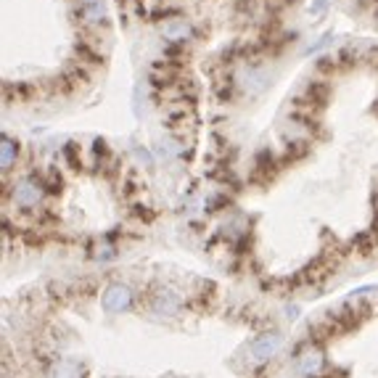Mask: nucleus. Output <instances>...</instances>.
<instances>
[{"label": "nucleus", "mask_w": 378, "mask_h": 378, "mask_svg": "<svg viewBox=\"0 0 378 378\" xmlns=\"http://www.w3.org/2000/svg\"><path fill=\"white\" fill-rule=\"evenodd\" d=\"M280 349H283V336L280 333H262V336H257L254 341L249 344V362L251 365H262V362H268V360H273L275 355H278Z\"/></svg>", "instance_id": "1"}, {"label": "nucleus", "mask_w": 378, "mask_h": 378, "mask_svg": "<svg viewBox=\"0 0 378 378\" xmlns=\"http://www.w3.org/2000/svg\"><path fill=\"white\" fill-rule=\"evenodd\" d=\"M42 188H45V185H42L40 180L21 178L19 183L13 185V190H11V199H13V204H16L19 210H35L42 201V193H45Z\"/></svg>", "instance_id": "2"}, {"label": "nucleus", "mask_w": 378, "mask_h": 378, "mask_svg": "<svg viewBox=\"0 0 378 378\" xmlns=\"http://www.w3.org/2000/svg\"><path fill=\"white\" fill-rule=\"evenodd\" d=\"M149 312L154 315V318H161V320L178 318L180 312H183V297L172 289H159L154 297H151Z\"/></svg>", "instance_id": "3"}, {"label": "nucleus", "mask_w": 378, "mask_h": 378, "mask_svg": "<svg viewBox=\"0 0 378 378\" xmlns=\"http://www.w3.org/2000/svg\"><path fill=\"white\" fill-rule=\"evenodd\" d=\"M132 302H135V294H132V289H130V286H125V283H111V286H106L103 297H101V304H103V309H106V312H111V315L127 312V309L132 307Z\"/></svg>", "instance_id": "4"}, {"label": "nucleus", "mask_w": 378, "mask_h": 378, "mask_svg": "<svg viewBox=\"0 0 378 378\" xmlns=\"http://www.w3.org/2000/svg\"><path fill=\"white\" fill-rule=\"evenodd\" d=\"M241 88L249 90V93H262V90L270 85V71L257 67V64H249V67H244V74L239 77Z\"/></svg>", "instance_id": "5"}, {"label": "nucleus", "mask_w": 378, "mask_h": 378, "mask_svg": "<svg viewBox=\"0 0 378 378\" xmlns=\"http://www.w3.org/2000/svg\"><path fill=\"white\" fill-rule=\"evenodd\" d=\"M320 368H323V352H320V349H307L304 355H299L297 365H294V370H297L299 378L318 376Z\"/></svg>", "instance_id": "6"}, {"label": "nucleus", "mask_w": 378, "mask_h": 378, "mask_svg": "<svg viewBox=\"0 0 378 378\" xmlns=\"http://www.w3.org/2000/svg\"><path fill=\"white\" fill-rule=\"evenodd\" d=\"M161 35L169 42H185L193 35V27L185 19H169L167 24H161Z\"/></svg>", "instance_id": "7"}, {"label": "nucleus", "mask_w": 378, "mask_h": 378, "mask_svg": "<svg viewBox=\"0 0 378 378\" xmlns=\"http://www.w3.org/2000/svg\"><path fill=\"white\" fill-rule=\"evenodd\" d=\"M48 378H82V368L77 360H56L48 370Z\"/></svg>", "instance_id": "8"}, {"label": "nucleus", "mask_w": 378, "mask_h": 378, "mask_svg": "<svg viewBox=\"0 0 378 378\" xmlns=\"http://www.w3.org/2000/svg\"><path fill=\"white\" fill-rule=\"evenodd\" d=\"M80 13H82V21H88V24L106 21V6H103V0H85L80 6Z\"/></svg>", "instance_id": "9"}, {"label": "nucleus", "mask_w": 378, "mask_h": 378, "mask_svg": "<svg viewBox=\"0 0 378 378\" xmlns=\"http://www.w3.org/2000/svg\"><path fill=\"white\" fill-rule=\"evenodd\" d=\"M19 156V146L11 138H3V156H0V164H3V172H8L13 167V161Z\"/></svg>", "instance_id": "10"}, {"label": "nucleus", "mask_w": 378, "mask_h": 378, "mask_svg": "<svg viewBox=\"0 0 378 378\" xmlns=\"http://www.w3.org/2000/svg\"><path fill=\"white\" fill-rule=\"evenodd\" d=\"M331 38H333V35H326V38H320V40L315 42V45H309V48H307V53H315V50H320V48H323V45H328V42H331Z\"/></svg>", "instance_id": "11"}, {"label": "nucleus", "mask_w": 378, "mask_h": 378, "mask_svg": "<svg viewBox=\"0 0 378 378\" xmlns=\"http://www.w3.org/2000/svg\"><path fill=\"white\" fill-rule=\"evenodd\" d=\"M286 318H289V320L299 318V307H297V304H291V307H286Z\"/></svg>", "instance_id": "12"}, {"label": "nucleus", "mask_w": 378, "mask_h": 378, "mask_svg": "<svg viewBox=\"0 0 378 378\" xmlns=\"http://www.w3.org/2000/svg\"><path fill=\"white\" fill-rule=\"evenodd\" d=\"M323 8H326V0H315V8H312V13H320Z\"/></svg>", "instance_id": "13"}]
</instances>
